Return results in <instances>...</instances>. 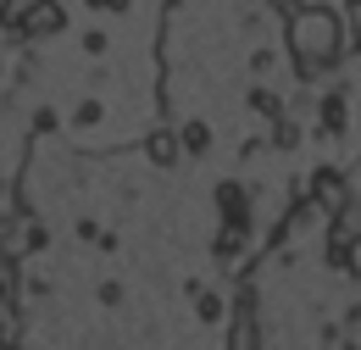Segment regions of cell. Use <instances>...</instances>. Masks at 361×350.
Segmentation results:
<instances>
[{"mask_svg": "<svg viewBox=\"0 0 361 350\" xmlns=\"http://www.w3.org/2000/svg\"><path fill=\"white\" fill-rule=\"evenodd\" d=\"M289 50L300 56L306 78L317 67H328L339 56V11H328V6H295L289 11Z\"/></svg>", "mask_w": 361, "mask_h": 350, "instance_id": "6da1fadb", "label": "cell"}, {"mask_svg": "<svg viewBox=\"0 0 361 350\" xmlns=\"http://www.w3.org/2000/svg\"><path fill=\"white\" fill-rule=\"evenodd\" d=\"M45 245V234H39V217L34 212H17V217L0 228V262L11 267L17 256H28V251H39Z\"/></svg>", "mask_w": 361, "mask_h": 350, "instance_id": "7a4b0ae2", "label": "cell"}, {"mask_svg": "<svg viewBox=\"0 0 361 350\" xmlns=\"http://www.w3.org/2000/svg\"><path fill=\"white\" fill-rule=\"evenodd\" d=\"M178 150H183V139L173 128H150V133H145V156H150L156 167H173V162H178Z\"/></svg>", "mask_w": 361, "mask_h": 350, "instance_id": "3957f363", "label": "cell"}, {"mask_svg": "<svg viewBox=\"0 0 361 350\" xmlns=\"http://www.w3.org/2000/svg\"><path fill=\"white\" fill-rule=\"evenodd\" d=\"M61 23H67L61 0H34V11H28V23H23V34H56Z\"/></svg>", "mask_w": 361, "mask_h": 350, "instance_id": "277c9868", "label": "cell"}, {"mask_svg": "<svg viewBox=\"0 0 361 350\" xmlns=\"http://www.w3.org/2000/svg\"><path fill=\"white\" fill-rule=\"evenodd\" d=\"M228 350H262V334H256V317H250V306L239 311V322H233V334H228Z\"/></svg>", "mask_w": 361, "mask_h": 350, "instance_id": "5b68a950", "label": "cell"}, {"mask_svg": "<svg viewBox=\"0 0 361 350\" xmlns=\"http://www.w3.org/2000/svg\"><path fill=\"white\" fill-rule=\"evenodd\" d=\"M312 189L328 200V206H350V200H345V183H339V173H334V167H322V173L312 178Z\"/></svg>", "mask_w": 361, "mask_h": 350, "instance_id": "8992f818", "label": "cell"}, {"mask_svg": "<svg viewBox=\"0 0 361 350\" xmlns=\"http://www.w3.org/2000/svg\"><path fill=\"white\" fill-rule=\"evenodd\" d=\"M183 150H206V145H212V128H206V123H200V117H189V123H183Z\"/></svg>", "mask_w": 361, "mask_h": 350, "instance_id": "52a82bcc", "label": "cell"}, {"mask_svg": "<svg viewBox=\"0 0 361 350\" xmlns=\"http://www.w3.org/2000/svg\"><path fill=\"white\" fill-rule=\"evenodd\" d=\"M322 128L328 133L345 128V95H328V100H322Z\"/></svg>", "mask_w": 361, "mask_h": 350, "instance_id": "ba28073f", "label": "cell"}, {"mask_svg": "<svg viewBox=\"0 0 361 350\" xmlns=\"http://www.w3.org/2000/svg\"><path fill=\"white\" fill-rule=\"evenodd\" d=\"M250 111H256V117H278V95H272V89H256V95H250Z\"/></svg>", "mask_w": 361, "mask_h": 350, "instance_id": "9c48e42d", "label": "cell"}, {"mask_svg": "<svg viewBox=\"0 0 361 350\" xmlns=\"http://www.w3.org/2000/svg\"><path fill=\"white\" fill-rule=\"evenodd\" d=\"M339 267H345L350 278H361V239H356V245H350V251H345V256H339Z\"/></svg>", "mask_w": 361, "mask_h": 350, "instance_id": "30bf717a", "label": "cell"}, {"mask_svg": "<svg viewBox=\"0 0 361 350\" xmlns=\"http://www.w3.org/2000/svg\"><path fill=\"white\" fill-rule=\"evenodd\" d=\"M200 317L217 322V317H223V301H217V295H200Z\"/></svg>", "mask_w": 361, "mask_h": 350, "instance_id": "8fae6325", "label": "cell"}, {"mask_svg": "<svg viewBox=\"0 0 361 350\" xmlns=\"http://www.w3.org/2000/svg\"><path fill=\"white\" fill-rule=\"evenodd\" d=\"M84 50H90V56H100V50H106V34H100V28H90V34H84Z\"/></svg>", "mask_w": 361, "mask_h": 350, "instance_id": "7c38bea8", "label": "cell"}, {"mask_svg": "<svg viewBox=\"0 0 361 350\" xmlns=\"http://www.w3.org/2000/svg\"><path fill=\"white\" fill-rule=\"evenodd\" d=\"M350 6H361V0H350Z\"/></svg>", "mask_w": 361, "mask_h": 350, "instance_id": "4fadbf2b", "label": "cell"}]
</instances>
